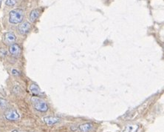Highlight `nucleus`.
<instances>
[{
  "mask_svg": "<svg viewBox=\"0 0 164 132\" xmlns=\"http://www.w3.org/2000/svg\"><path fill=\"white\" fill-rule=\"evenodd\" d=\"M24 20V10L17 8L11 10L9 13V22L13 24H18L22 22Z\"/></svg>",
  "mask_w": 164,
  "mask_h": 132,
  "instance_id": "1",
  "label": "nucleus"
},
{
  "mask_svg": "<svg viewBox=\"0 0 164 132\" xmlns=\"http://www.w3.org/2000/svg\"><path fill=\"white\" fill-rule=\"evenodd\" d=\"M31 103H32L36 111H39V112L44 113L47 112L48 111L49 107L47 105V103L43 100H42V99H40V98L33 96V97L31 98Z\"/></svg>",
  "mask_w": 164,
  "mask_h": 132,
  "instance_id": "2",
  "label": "nucleus"
},
{
  "mask_svg": "<svg viewBox=\"0 0 164 132\" xmlns=\"http://www.w3.org/2000/svg\"><path fill=\"white\" fill-rule=\"evenodd\" d=\"M4 116L5 119L8 121H17L19 119V114L16 110L13 108H9L7 109L4 113Z\"/></svg>",
  "mask_w": 164,
  "mask_h": 132,
  "instance_id": "3",
  "label": "nucleus"
},
{
  "mask_svg": "<svg viewBox=\"0 0 164 132\" xmlns=\"http://www.w3.org/2000/svg\"><path fill=\"white\" fill-rule=\"evenodd\" d=\"M9 52H10V54H11L13 57H18L21 55V47H20V46L18 44L13 43V44L10 45L9 46Z\"/></svg>",
  "mask_w": 164,
  "mask_h": 132,
  "instance_id": "4",
  "label": "nucleus"
},
{
  "mask_svg": "<svg viewBox=\"0 0 164 132\" xmlns=\"http://www.w3.org/2000/svg\"><path fill=\"white\" fill-rule=\"evenodd\" d=\"M30 29V24L29 22H24L20 23L18 27V31L21 35H24L28 34Z\"/></svg>",
  "mask_w": 164,
  "mask_h": 132,
  "instance_id": "5",
  "label": "nucleus"
},
{
  "mask_svg": "<svg viewBox=\"0 0 164 132\" xmlns=\"http://www.w3.org/2000/svg\"><path fill=\"white\" fill-rule=\"evenodd\" d=\"M16 40V36L14 33L8 32L5 34L4 36V43L5 45H12L15 43Z\"/></svg>",
  "mask_w": 164,
  "mask_h": 132,
  "instance_id": "6",
  "label": "nucleus"
},
{
  "mask_svg": "<svg viewBox=\"0 0 164 132\" xmlns=\"http://www.w3.org/2000/svg\"><path fill=\"white\" fill-rule=\"evenodd\" d=\"M43 120L47 126H53L60 122V119L55 117H45L43 118Z\"/></svg>",
  "mask_w": 164,
  "mask_h": 132,
  "instance_id": "7",
  "label": "nucleus"
},
{
  "mask_svg": "<svg viewBox=\"0 0 164 132\" xmlns=\"http://www.w3.org/2000/svg\"><path fill=\"white\" fill-rule=\"evenodd\" d=\"M40 10L39 9H34V10H33L32 11L30 12V21L31 22H34L38 18H39V16H40Z\"/></svg>",
  "mask_w": 164,
  "mask_h": 132,
  "instance_id": "8",
  "label": "nucleus"
},
{
  "mask_svg": "<svg viewBox=\"0 0 164 132\" xmlns=\"http://www.w3.org/2000/svg\"><path fill=\"white\" fill-rule=\"evenodd\" d=\"M93 129V125L91 123L86 122V123H84L78 126V129L81 132H89Z\"/></svg>",
  "mask_w": 164,
  "mask_h": 132,
  "instance_id": "9",
  "label": "nucleus"
},
{
  "mask_svg": "<svg viewBox=\"0 0 164 132\" xmlns=\"http://www.w3.org/2000/svg\"><path fill=\"white\" fill-rule=\"evenodd\" d=\"M140 126L138 124H130L125 127L123 132H137Z\"/></svg>",
  "mask_w": 164,
  "mask_h": 132,
  "instance_id": "10",
  "label": "nucleus"
},
{
  "mask_svg": "<svg viewBox=\"0 0 164 132\" xmlns=\"http://www.w3.org/2000/svg\"><path fill=\"white\" fill-rule=\"evenodd\" d=\"M30 91L32 94L34 95H39L41 94V89L36 84L33 83L30 85Z\"/></svg>",
  "mask_w": 164,
  "mask_h": 132,
  "instance_id": "11",
  "label": "nucleus"
},
{
  "mask_svg": "<svg viewBox=\"0 0 164 132\" xmlns=\"http://www.w3.org/2000/svg\"><path fill=\"white\" fill-rule=\"evenodd\" d=\"M0 108L2 109H6L8 108V103L6 100L2 97H0Z\"/></svg>",
  "mask_w": 164,
  "mask_h": 132,
  "instance_id": "12",
  "label": "nucleus"
},
{
  "mask_svg": "<svg viewBox=\"0 0 164 132\" xmlns=\"http://www.w3.org/2000/svg\"><path fill=\"white\" fill-rule=\"evenodd\" d=\"M16 2H17V0H6L5 4H6V5H8V6L12 7L14 5H16Z\"/></svg>",
  "mask_w": 164,
  "mask_h": 132,
  "instance_id": "13",
  "label": "nucleus"
},
{
  "mask_svg": "<svg viewBox=\"0 0 164 132\" xmlns=\"http://www.w3.org/2000/svg\"><path fill=\"white\" fill-rule=\"evenodd\" d=\"M77 129V127L75 126H73L71 127V130L72 131H75Z\"/></svg>",
  "mask_w": 164,
  "mask_h": 132,
  "instance_id": "14",
  "label": "nucleus"
},
{
  "mask_svg": "<svg viewBox=\"0 0 164 132\" xmlns=\"http://www.w3.org/2000/svg\"><path fill=\"white\" fill-rule=\"evenodd\" d=\"M11 132H22V131H19V130H16V129H14V130L12 131Z\"/></svg>",
  "mask_w": 164,
  "mask_h": 132,
  "instance_id": "15",
  "label": "nucleus"
},
{
  "mask_svg": "<svg viewBox=\"0 0 164 132\" xmlns=\"http://www.w3.org/2000/svg\"><path fill=\"white\" fill-rule=\"evenodd\" d=\"M3 0H0V8H1V5H2V2Z\"/></svg>",
  "mask_w": 164,
  "mask_h": 132,
  "instance_id": "16",
  "label": "nucleus"
}]
</instances>
